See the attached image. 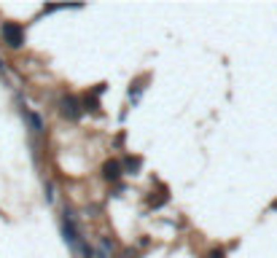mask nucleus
<instances>
[{"instance_id":"f257e3e1","label":"nucleus","mask_w":277,"mask_h":258,"mask_svg":"<svg viewBox=\"0 0 277 258\" xmlns=\"http://www.w3.org/2000/svg\"><path fill=\"white\" fill-rule=\"evenodd\" d=\"M3 38H6V43H9V46H14V49H19L22 41H25L22 27L14 25V22H6V25H3Z\"/></svg>"},{"instance_id":"f03ea898","label":"nucleus","mask_w":277,"mask_h":258,"mask_svg":"<svg viewBox=\"0 0 277 258\" xmlns=\"http://www.w3.org/2000/svg\"><path fill=\"white\" fill-rule=\"evenodd\" d=\"M108 181H118V175H121V167H118V161H108L105 167H102Z\"/></svg>"},{"instance_id":"7ed1b4c3","label":"nucleus","mask_w":277,"mask_h":258,"mask_svg":"<svg viewBox=\"0 0 277 258\" xmlns=\"http://www.w3.org/2000/svg\"><path fill=\"white\" fill-rule=\"evenodd\" d=\"M62 108H65V116H70V119H76V116H78V108H76V100L73 97H67L65 103H62Z\"/></svg>"},{"instance_id":"20e7f679","label":"nucleus","mask_w":277,"mask_h":258,"mask_svg":"<svg viewBox=\"0 0 277 258\" xmlns=\"http://www.w3.org/2000/svg\"><path fill=\"white\" fill-rule=\"evenodd\" d=\"M210 258H224V253H221V250H218V253H213Z\"/></svg>"}]
</instances>
